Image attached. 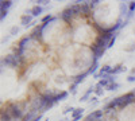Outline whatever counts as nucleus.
Segmentation results:
<instances>
[{
  "label": "nucleus",
  "instance_id": "f257e3e1",
  "mask_svg": "<svg viewBox=\"0 0 135 121\" xmlns=\"http://www.w3.org/2000/svg\"><path fill=\"white\" fill-rule=\"evenodd\" d=\"M119 100H120V108H126L127 105H130V104L135 100V93L130 92V93H127V94H124V96L119 97Z\"/></svg>",
  "mask_w": 135,
  "mask_h": 121
},
{
  "label": "nucleus",
  "instance_id": "f03ea898",
  "mask_svg": "<svg viewBox=\"0 0 135 121\" xmlns=\"http://www.w3.org/2000/svg\"><path fill=\"white\" fill-rule=\"evenodd\" d=\"M8 112L11 114V117H14V118H23V114H22V111H20V108L15 104H11L8 106Z\"/></svg>",
  "mask_w": 135,
  "mask_h": 121
},
{
  "label": "nucleus",
  "instance_id": "7ed1b4c3",
  "mask_svg": "<svg viewBox=\"0 0 135 121\" xmlns=\"http://www.w3.org/2000/svg\"><path fill=\"white\" fill-rule=\"evenodd\" d=\"M18 55H12V54H8V55L2 61V65H6V66H12V67H16L19 65L18 59H16Z\"/></svg>",
  "mask_w": 135,
  "mask_h": 121
},
{
  "label": "nucleus",
  "instance_id": "20e7f679",
  "mask_svg": "<svg viewBox=\"0 0 135 121\" xmlns=\"http://www.w3.org/2000/svg\"><path fill=\"white\" fill-rule=\"evenodd\" d=\"M46 27V24H41V26H37L35 28L32 30V32H31V38H34V39H42V30Z\"/></svg>",
  "mask_w": 135,
  "mask_h": 121
},
{
  "label": "nucleus",
  "instance_id": "39448f33",
  "mask_svg": "<svg viewBox=\"0 0 135 121\" xmlns=\"http://www.w3.org/2000/svg\"><path fill=\"white\" fill-rule=\"evenodd\" d=\"M91 49H92V51H93V58H95V61H97L100 57L104 55L105 49H100V47H97V46H95V45H92Z\"/></svg>",
  "mask_w": 135,
  "mask_h": 121
},
{
  "label": "nucleus",
  "instance_id": "423d86ee",
  "mask_svg": "<svg viewBox=\"0 0 135 121\" xmlns=\"http://www.w3.org/2000/svg\"><path fill=\"white\" fill-rule=\"evenodd\" d=\"M101 116H103V111H95L86 117L85 121H99L101 118Z\"/></svg>",
  "mask_w": 135,
  "mask_h": 121
},
{
  "label": "nucleus",
  "instance_id": "0eeeda50",
  "mask_svg": "<svg viewBox=\"0 0 135 121\" xmlns=\"http://www.w3.org/2000/svg\"><path fill=\"white\" fill-rule=\"evenodd\" d=\"M61 16H62V19H64L65 22H68V23H69V22L72 20V16H74V15H73V12H72L70 7H68L66 9H64V11H62Z\"/></svg>",
  "mask_w": 135,
  "mask_h": 121
},
{
  "label": "nucleus",
  "instance_id": "6e6552de",
  "mask_svg": "<svg viewBox=\"0 0 135 121\" xmlns=\"http://www.w3.org/2000/svg\"><path fill=\"white\" fill-rule=\"evenodd\" d=\"M31 20H32V15H23L20 18V23H22V26H25V27H27V26H30V24H32L31 23Z\"/></svg>",
  "mask_w": 135,
  "mask_h": 121
},
{
  "label": "nucleus",
  "instance_id": "1a4fd4ad",
  "mask_svg": "<svg viewBox=\"0 0 135 121\" xmlns=\"http://www.w3.org/2000/svg\"><path fill=\"white\" fill-rule=\"evenodd\" d=\"M31 39V36H26V38H23L20 42H19V55L22 57V54H23V51H25V47H26V45H27V42Z\"/></svg>",
  "mask_w": 135,
  "mask_h": 121
},
{
  "label": "nucleus",
  "instance_id": "9d476101",
  "mask_svg": "<svg viewBox=\"0 0 135 121\" xmlns=\"http://www.w3.org/2000/svg\"><path fill=\"white\" fill-rule=\"evenodd\" d=\"M83 113H84V109H83V108L74 109V112H73V114H72V120H73V121H78V120L81 118Z\"/></svg>",
  "mask_w": 135,
  "mask_h": 121
},
{
  "label": "nucleus",
  "instance_id": "9b49d317",
  "mask_svg": "<svg viewBox=\"0 0 135 121\" xmlns=\"http://www.w3.org/2000/svg\"><path fill=\"white\" fill-rule=\"evenodd\" d=\"M70 7V9H72V12H73V15L74 16H77V15H80L81 14V4H72V6H69Z\"/></svg>",
  "mask_w": 135,
  "mask_h": 121
},
{
  "label": "nucleus",
  "instance_id": "f8f14e48",
  "mask_svg": "<svg viewBox=\"0 0 135 121\" xmlns=\"http://www.w3.org/2000/svg\"><path fill=\"white\" fill-rule=\"evenodd\" d=\"M81 14L84 15H89L91 14V7H89V2H84L81 4Z\"/></svg>",
  "mask_w": 135,
  "mask_h": 121
},
{
  "label": "nucleus",
  "instance_id": "ddd939ff",
  "mask_svg": "<svg viewBox=\"0 0 135 121\" xmlns=\"http://www.w3.org/2000/svg\"><path fill=\"white\" fill-rule=\"evenodd\" d=\"M42 11H43V8L41 6H35V7L31 8V15L32 16H39L42 14Z\"/></svg>",
  "mask_w": 135,
  "mask_h": 121
},
{
  "label": "nucleus",
  "instance_id": "4468645a",
  "mask_svg": "<svg viewBox=\"0 0 135 121\" xmlns=\"http://www.w3.org/2000/svg\"><path fill=\"white\" fill-rule=\"evenodd\" d=\"M93 45L97 46V47H100V49H105V47H107V43L103 40V38H101V36H99V38L96 39V42L93 43Z\"/></svg>",
  "mask_w": 135,
  "mask_h": 121
},
{
  "label": "nucleus",
  "instance_id": "2eb2a0df",
  "mask_svg": "<svg viewBox=\"0 0 135 121\" xmlns=\"http://www.w3.org/2000/svg\"><path fill=\"white\" fill-rule=\"evenodd\" d=\"M88 74H89V73H88V71H85V73H83V74H80V75H77L76 78H74V82H73V83H74V85H78L80 82H83Z\"/></svg>",
  "mask_w": 135,
  "mask_h": 121
},
{
  "label": "nucleus",
  "instance_id": "dca6fc26",
  "mask_svg": "<svg viewBox=\"0 0 135 121\" xmlns=\"http://www.w3.org/2000/svg\"><path fill=\"white\" fill-rule=\"evenodd\" d=\"M123 70H126L124 67H123V65H118V66H115L114 69H111L109 75H112V74H118V73H122Z\"/></svg>",
  "mask_w": 135,
  "mask_h": 121
},
{
  "label": "nucleus",
  "instance_id": "f3484780",
  "mask_svg": "<svg viewBox=\"0 0 135 121\" xmlns=\"http://www.w3.org/2000/svg\"><path fill=\"white\" fill-rule=\"evenodd\" d=\"M116 106H120V100H119V97L115 98V100H112V101L107 105V109H112V108H116Z\"/></svg>",
  "mask_w": 135,
  "mask_h": 121
},
{
  "label": "nucleus",
  "instance_id": "a211bd4d",
  "mask_svg": "<svg viewBox=\"0 0 135 121\" xmlns=\"http://www.w3.org/2000/svg\"><path fill=\"white\" fill-rule=\"evenodd\" d=\"M66 97H68V92H61L60 94L54 96V101H55V102H58V101H62L64 98H66Z\"/></svg>",
  "mask_w": 135,
  "mask_h": 121
},
{
  "label": "nucleus",
  "instance_id": "6ab92c4d",
  "mask_svg": "<svg viewBox=\"0 0 135 121\" xmlns=\"http://www.w3.org/2000/svg\"><path fill=\"white\" fill-rule=\"evenodd\" d=\"M11 6H12V2H9V0L0 3V8H2V11H8V8H9Z\"/></svg>",
  "mask_w": 135,
  "mask_h": 121
},
{
  "label": "nucleus",
  "instance_id": "aec40b11",
  "mask_svg": "<svg viewBox=\"0 0 135 121\" xmlns=\"http://www.w3.org/2000/svg\"><path fill=\"white\" fill-rule=\"evenodd\" d=\"M97 67H99V63H97V61H93L92 67L88 70V73H89V74H95V73H96V70H97Z\"/></svg>",
  "mask_w": 135,
  "mask_h": 121
},
{
  "label": "nucleus",
  "instance_id": "412c9836",
  "mask_svg": "<svg viewBox=\"0 0 135 121\" xmlns=\"http://www.w3.org/2000/svg\"><path fill=\"white\" fill-rule=\"evenodd\" d=\"M118 89H119V83H118V82L111 83V85H108V87H107V90H109V92H114V90H118Z\"/></svg>",
  "mask_w": 135,
  "mask_h": 121
},
{
  "label": "nucleus",
  "instance_id": "4be33fe9",
  "mask_svg": "<svg viewBox=\"0 0 135 121\" xmlns=\"http://www.w3.org/2000/svg\"><path fill=\"white\" fill-rule=\"evenodd\" d=\"M9 118H11V114H9L8 111L2 112V121H9Z\"/></svg>",
  "mask_w": 135,
  "mask_h": 121
},
{
  "label": "nucleus",
  "instance_id": "5701e85b",
  "mask_svg": "<svg viewBox=\"0 0 135 121\" xmlns=\"http://www.w3.org/2000/svg\"><path fill=\"white\" fill-rule=\"evenodd\" d=\"M54 18L51 16V15H46V16H43L42 18V24H47L49 23V22H51Z\"/></svg>",
  "mask_w": 135,
  "mask_h": 121
},
{
  "label": "nucleus",
  "instance_id": "b1692460",
  "mask_svg": "<svg viewBox=\"0 0 135 121\" xmlns=\"http://www.w3.org/2000/svg\"><path fill=\"white\" fill-rule=\"evenodd\" d=\"M97 85H99L100 87H104V86H107V87H108V85H109V81H108L107 78H104V80H100V81L97 82Z\"/></svg>",
  "mask_w": 135,
  "mask_h": 121
},
{
  "label": "nucleus",
  "instance_id": "393cba45",
  "mask_svg": "<svg viewBox=\"0 0 135 121\" xmlns=\"http://www.w3.org/2000/svg\"><path fill=\"white\" fill-rule=\"evenodd\" d=\"M92 92H93V87H91V89H89V90L81 97V100H80V101H88V97H89V94H91Z\"/></svg>",
  "mask_w": 135,
  "mask_h": 121
},
{
  "label": "nucleus",
  "instance_id": "a878e982",
  "mask_svg": "<svg viewBox=\"0 0 135 121\" xmlns=\"http://www.w3.org/2000/svg\"><path fill=\"white\" fill-rule=\"evenodd\" d=\"M34 113H35V111H31L30 113H27L23 118H22V120H23V121H30L31 118H32V116H34Z\"/></svg>",
  "mask_w": 135,
  "mask_h": 121
},
{
  "label": "nucleus",
  "instance_id": "bb28decb",
  "mask_svg": "<svg viewBox=\"0 0 135 121\" xmlns=\"http://www.w3.org/2000/svg\"><path fill=\"white\" fill-rule=\"evenodd\" d=\"M99 3H100L99 0H92V2H89V7H91V9H93V8H95Z\"/></svg>",
  "mask_w": 135,
  "mask_h": 121
},
{
  "label": "nucleus",
  "instance_id": "cd10ccee",
  "mask_svg": "<svg viewBox=\"0 0 135 121\" xmlns=\"http://www.w3.org/2000/svg\"><path fill=\"white\" fill-rule=\"evenodd\" d=\"M95 92H96V94H97V96H103V93H104V92H103V89H101V87H100L99 85H96Z\"/></svg>",
  "mask_w": 135,
  "mask_h": 121
},
{
  "label": "nucleus",
  "instance_id": "c85d7f7f",
  "mask_svg": "<svg viewBox=\"0 0 135 121\" xmlns=\"http://www.w3.org/2000/svg\"><path fill=\"white\" fill-rule=\"evenodd\" d=\"M128 9H130V15L134 12V9H135V2H131L130 6H128Z\"/></svg>",
  "mask_w": 135,
  "mask_h": 121
},
{
  "label": "nucleus",
  "instance_id": "c756f323",
  "mask_svg": "<svg viewBox=\"0 0 135 121\" xmlns=\"http://www.w3.org/2000/svg\"><path fill=\"white\" fill-rule=\"evenodd\" d=\"M18 32H19V28L18 27H12V28H11V35H16Z\"/></svg>",
  "mask_w": 135,
  "mask_h": 121
},
{
  "label": "nucleus",
  "instance_id": "7c9ffc66",
  "mask_svg": "<svg viewBox=\"0 0 135 121\" xmlns=\"http://www.w3.org/2000/svg\"><path fill=\"white\" fill-rule=\"evenodd\" d=\"M115 40H116V35H115L114 38H112V39H111V42L108 43V46H107V47L109 49V47H112V46H114V43H115Z\"/></svg>",
  "mask_w": 135,
  "mask_h": 121
},
{
  "label": "nucleus",
  "instance_id": "2f4dec72",
  "mask_svg": "<svg viewBox=\"0 0 135 121\" xmlns=\"http://www.w3.org/2000/svg\"><path fill=\"white\" fill-rule=\"evenodd\" d=\"M69 112H74V108L73 106H68L65 111H64V113H69Z\"/></svg>",
  "mask_w": 135,
  "mask_h": 121
},
{
  "label": "nucleus",
  "instance_id": "473e14b6",
  "mask_svg": "<svg viewBox=\"0 0 135 121\" xmlns=\"http://www.w3.org/2000/svg\"><path fill=\"white\" fill-rule=\"evenodd\" d=\"M35 3H38L37 6H45V4H47L49 2H46V0H38V2H35Z\"/></svg>",
  "mask_w": 135,
  "mask_h": 121
},
{
  "label": "nucleus",
  "instance_id": "72a5a7b5",
  "mask_svg": "<svg viewBox=\"0 0 135 121\" xmlns=\"http://www.w3.org/2000/svg\"><path fill=\"white\" fill-rule=\"evenodd\" d=\"M127 81H128V82H135V75H130V77H127Z\"/></svg>",
  "mask_w": 135,
  "mask_h": 121
},
{
  "label": "nucleus",
  "instance_id": "f704fd0d",
  "mask_svg": "<svg viewBox=\"0 0 135 121\" xmlns=\"http://www.w3.org/2000/svg\"><path fill=\"white\" fill-rule=\"evenodd\" d=\"M41 118H42V114H38L37 117H34L31 121H41Z\"/></svg>",
  "mask_w": 135,
  "mask_h": 121
},
{
  "label": "nucleus",
  "instance_id": "c9c22d12",
  "mask_svg": "<svg viewBox=\"0 0 135 121\" xmlns=\"http://www.w3.org/2000/svg\"><path fill=\"white\" fill-rule=\"evenodd\" d=\"M7 12H8V11H2V16H0V18H2V20L7 16Z\"/></svg>",
  "mask_w": 135,
  "mask_h": 121
},
{
  "label": "nucleus",
  "instance_id": "e433bc0d",
  "mask_svg": "<svg viewBox=\"0 0 135 121\" xmlns=\"http://www.w3.org/2000/svg\"><path fill=\"white\" fill-rule=\"evenodd\" d=\"M61 121H69V120H68V118H62Z\"/></svg>",
  "mask_w": 135,
  "mask_h": 121
},
{
  "label": "nucleus",
  "instance_id": "4c0bfd02",
  "mask_svg": "<svg viewBox=\"0 0 135 121\" xmlns=\"http://www.w3.org/2000/svg\"><path fill=\"white\" fill-rule=\"evenodd\" d=\"M132 73H135V69H134V70H132Z\"/></svg>",
  "mask_w": 135,
  "mask_h": 121
},
{
  "label": "nucleus",
  "instance_id": "58836bf2",
  "mask_svg": "<svg viewBox=\"0 0 135 121\" xmlns=\"http://www.w3.org/2000/svg\"><path fill=\"white\" fill-rule=\"evenodd\" d=\"M45 121H49V120H45Z\"/></svg>",
  "mask_w": 135,
  "mask_h": 121
}]
</instances>
